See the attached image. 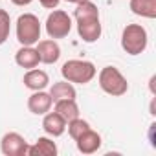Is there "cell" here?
Instances as JSON below:
<instances>
[{
	"mask_svg": "<svg viewBox=\"0 0 156 156\" xmlns=\"http://www.w3.org/2000/svg\"><path fill=\"white\" fill-rule=\"evenodd\" d=\"M50 96H51V99L55 103L59 99H75L77 98V92H75V88H73L72 83H68V81H57V83L51 85Z\"/></svg>",
	"mask_w": 156,
	"mask_h": 156,
	"instance_id": "2e32d148",
	"label": "cell"
},
{
	"mask_svg": "<svg viewBox=\"0 0 156 156\" xmlns=\"http://www.w3.org/2000/svg\"><path fill=\"white\" fill-rule=\"evenodd\" d=\"M72 31V17L62 9H53L46 19V33L50 39H64Z\"/></svg>",
	"mask_w": 156,
	"mask_h": 156,
	"instance_id": "5b68a950",
	"label": "cell"
},
{
	"mask_svg": "<svg viewBox=\"0 0 156 156\" xmlns=\"http://www.w3.org/2000/svg\"><path fill=\"white\" fill-rule=\"evenodd\" d=\"M101 143H103L101 136L96 130H92V129H88L87 132H83L79 138L75 140L77 151L83 152V154H94V152H98L99 147H101Z\"/></svg>",
	"mask_w": 156,
	"mask_h": 156,
	"instance_id": "30bf717a",
	"label": "cell"
},
{
	"mask_svg": "<svg viewBox=\"0 0 156 156\" xmlns=\"http://www.w3.org/2000/svg\"><path fill=\"white\" fill-rule=\"evenodd\" d=\"M15 62L20 68H26V70L37 68L39 62H41L37 48H33V46H20V50L15 53Z\"/></svg>",
	"mask_w": 156,
	"mask_h": 156,
	"instance_id": "4fadbf2b",
	"label": "cell"
},
{
	"mask_svg": "<svg viewBox=\"0 0 156 156\" xmlns=\"http://www.w3.org/2000/svg\"><path fill=\"white\" fill-rule=\"evenodd\" d=\"M39 2H41V6L46 8V9H55V8L59 6L61 0H39Z\"/></svg>",
	"mask_w": 156,
	"mask_h": 156,
	"instance_id": "ffe728a7",
	"label": "cell"
},
{
	"mask_svg": "<svg viewBox=\"0 0 156 156\" xmlns=\"http://www.w3.org/2000/svg\"><path fill=\"white\" fill-rule=\"evenodd\" d=\"M64 2H70V4H79V2H83V0H64Z\"/></svg>",
	"mask_w": 156,
	"mask_h": 156,
	"instance_id": "7402d4cb",
	"label": "cell"
},
{
	"mask_svg": "<svg viewBox=\"0 0 156 156\" xmlns=\"http://www.w3.org/2000/svg\"><path fill=\"white\" fill-rule=\"evenodd\" d=\"M61 73H62V77H64V81H68V83H72V85H73V83H75V85H87V83H90L94 77H96L98 70H96L94 62H90V61L70 59V61H66V62L62 64Z\"/></svg>",
	"mask_w": 156,
	"mask_h": 156,
	"instance_id": "6da1fadb",
	"label": "cell"
},
{
	"mask_svg": "<svg viewBox=\"0 0 156 156\" xmlns=\"http://www.w3.org/2000/svg\"><path fill=\"white\" fill-rule=\"evenodd\" d=\"M55 112L59 116H62L66 123L70 119L79 118V107H77L75 99H59V101H55Z\"/></svg>",
	"mask_w": 156,
	"mask_h": 156,
	"instance_id": "e0dca14e",
	"label": "cell"
},
{
	"mask_svg": "<svg viewBox=\"0 0 156 156\" xmlns=\"http://www.w3.org/2000/svg\"><path fill=\"white\" fill-rule=\"evenodd\" d=\"M28 156H55L57 154V145L50 138H39L33 145H28Z\"/></svg>",
	"mask_w": 156,
	"mask_h": 156,
	"instance_id": "5bb4252c",
	"label": "cell"
},
{
	"mask_svg": "<svg viewBox=\"0 0 156 156\" xmlns=\"http://www.w3.org/2000/svg\"><path fill=\"white\" fill-rule=\"evenodd\" d=\"M24 87L30 88V90H44L48 85H50V77L44 70H39V68H31L24 73V79H22Z\"/></svg>",
	"mask_w": 156,
	"mask_h": 156,
	"instance_id": "7c38bea8",
	"label": "cell"
},
{
	"mask_svg": "<svg viewBox=\"0 0 156 156\" xmlns=\"http://www.w3.org/2000/svg\"><path fill=\"white\" fill-rule=\"evenodd\" d=\"M11 31V17L6 9H0V44H4Z\"/></svg>",
	"mask_w": 156,
	"mask_h": 156,
	"instance_id": "d6986e66",
	"label": "cell"
},
{
	"mask_svg": "<svg viewBox=\"0 0 156 156\" xmlns=\"http://www.w3.org/2000/svg\"><path fill=\"white\" fill-rule=\"evenodd\" d=\"M77 20V33L85 42H96L101 37V20L98 17H85V19H75Z\"/></svg>",
	"mask_w": 156,
	"mask_h": 156,
	"instance_id": "52a82bcc",
	"label": "cell"
},
{
	"mask_svg": "<svg viewBox=\"0 0 156 156\" xmlns=\"http://www.w3.org/2000/svg\"><path fill=\"white\" fill-rule=\"evenodd\" d=\"M51 105H53V99L50 92H44V90H35L28 99V108L35 116H44L46 112L51 110Z\"/></svg>",
	"mask_w": 156,
	"mask_h": 156,
	"instance_id": "ba28073f",
	"label": "cell"
},
{
	"mask_svg": "<svg viewBox=\"0 0 156 156\" xmlns=\"http://www.w3.org/2000/svg\"><path fill=\"white\" fill-rule=\"evenodd\" d=\"M66 129H68L70 138H72V140H77L83 132H87V130H88V129H92V127H90V123H88L87 119L75 118V119H70V121L66 123Z\"/></svg>",
	"mask_w": 156,
	"mask_h": 156,
	"instance_id": "ac0fdd59",
	"label": "cell"
},
{
	"mask_svg": "<svg viewBox=\"0 0 156 156\" xmlns=\"http://www.w3.org/2000/svg\"><path fill=\"white\" fill-rule=\"evenodd\" d=\"M0 151L6 156H26L28 141L19 132H6L0 140Z\"/></svg>",
	"mask_w": 156,
	"mask_h": 156,
	"instance_id": "8992f818",
	"label": "cell"
},
{
	"mask_svg": "<svg viewBox=\"0 0 156 156\" xmlns=\"http://www.w3.org/2000/svg\"><path fill=\"white\" fill-rule=\"evenodd\" d=\"M149 44L147 30L141 24H127L121 33V48L129 55H140Z\"/></svg>",
	"mask_w": 156,
	"mask_h": 156,
	"instance_id": "7a4b0ae2",
	"label": "cell"
},
{
	"mask_svg": "<svg viewBox=\"0 0 156 156\" xmlns=\"http://www.w3.org/2000/svg\"><path fill=\"white\" fill-rule=\"evenodd\" d=\"M42 129L48 136L51 138H59L64 134L66 130V121L62 116H59L55 110L53 112H46L44 114V119H42Z\"/></svg>",
	"mask_w": 156,
	"mask_h": 156,
	"instance_id": "8fae6325",
	"label": "cell"
},
{
	"mask_svg": "<svg viewBox=\"0 0 156 156\" xmlns=\"http://www.w3.org/2000/svg\"><path fill=\"white\" fill-rule=\"evenodd\" d=\"M41 20L33 13H22L17 19V41L20 46H33L41 39Z\"/></svg>",
	"mask_w": 156,
	"mask_h": 156,
	"instance_id": "3957f363",
	"label": "cell"
},
{
	"mask_svg": "<svg viewBox=\"0 0 156 156\" xmlns=\"http://www.w3.org/2000/svg\"><path fill=\"white\" fill-rule=\"evenodd\" d=\"M11 2L15 4V6H20V8H24V6H30L33 0H11Z\"/></svg>",
	"mask_w": 156,
	"mask_h": 156,
	"instance_id": "44dd1931",
	"label": "cell"
},
{
	"mask_svg": "<svg viewBox=\"0 0 156 156\" xmlns=\"http://www.w3.org/2000/svg\"><path fill=\"white\" fill-rule=\"evenodd\" d=\"M129 8L138 17L156 19V0H130Z\"/></svg>",
	"mask_w": 156,
	"mask_h": 156,
	"instance_id": "9a60e30c",
	"label": "cell"
},
{
	"mask_svg": "<svg viewBox=\"0 0 156 156\" xmlns=\"http://www.w3.org/2000/svg\"><path fill=\"white\" fill-rule=\"evenodd\" d=\"M37 51H39L41 62H44V64H55L61 57V46L57 44L55 39L39 41L37 42Z\"/></svg>",
	"mask_w": 156,
	"mask_h": 156,
	"instance_id": "9c48e42d",
	"label": "cell"
},
{
	"mask_svg": "<svg viewBox=\"0 0 156 156\" xmlns=\"http://www.w3.org/2000/svg\"><path fill=\"white\" fill-rule=\"evenodd\" d=\"M99 87L103 92L108 96H123L129 90V83L125 79V75L116 68V66H105L99 72Z\"/></svg>",
	"mask_w": 156,
	"mask_h": 156,
	"instance_id": "277c9868",
	"label": "cell"
}]
</instances>
